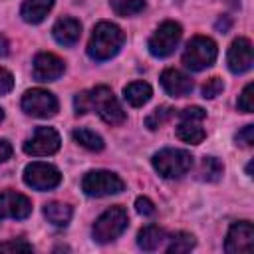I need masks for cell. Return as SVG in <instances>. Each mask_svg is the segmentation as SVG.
I'll return each mask as SVG.
<instances>
[{
    "mask_svg": "<svg viewBox=\"0 0 254 254\" xmlns=\"http://www.w3.org/2000/svg\"><path fill=\"white\" fill-rule=\"evenodd\" d=\"M73 109L75 115L95 111L107 125H121L125 121V111L113 95L111 87L107 85H97L89 91H79L73 97Z\"/></svg>",
    "mask_w": 254,
    "mask_h": 254,
    "instance_id": "cell-1",
    "label": "cell"
},
{
    "mask_svg": "<svg viewBox=\"0 0 254 254\" xmlns=\"http://www.w3.org/2000/svg\"><path fill=\"white\" fill-rule=\"evenodd\" d=\"M123 42H125V34L117 24L97 22L87 42V56L95 62H107L119 54Z\"/></svg>",
    "mask_w": 254,
    "mask_h": 254,
    "instance_id": "cell-2",
    "label": "cell"
},
{
    "mask_svg": "<svg viewBox=\"0 0 254 254\" xmlns=\"http://www.w3.org/2000/svg\"><path fill=\"white\" fill-rule=\"evenodd\" d=\"M192 155L185 149H173V147H167V149H161L153 155L151 163H153V169L165 177V179H181L183 175H187L190 169H192Z\"/></svg>",
    "mask_w": 254,
    "mask_h": 254,
    "instance_id": "cell-3",
    "label": "cell"
},
{
    "mask_svg": "<svg viewBox=\"0 0 254 254\" xmlns=\"http://www.w3.org/2000/svg\"><path fill=\"white\" fill-rule=\"evenodd\" d=\"M218 56L216 42L206 36H194L187 42V48L183 52V64L190 71H202L214 64Z\"/></svg>",
    "mask_w": 254,
    "mask_h": 254,
    "instance_id": "cell-4",
    "label": "cell"
},
{
    "mask_svg": "<svg viewBox=\"0 0 254 254\" xmlns=\"http://www.w3.org/2000/svg\"><path fill=\"white\" fill-rule=\"evenodd\" d=\"M129 224V214L123 206H111L107 208L93 224L91 228V234H93V240L99 242V244H107V242H113L117 236H121L125 232Z\"/></svg>",
    "mask_w": 254,
    "mask_h": 254,
    "instance_id": "cell-5",
    "label": "cell"
},
{
    "mask_svg": "<svg viewBox=\"0 0 254 254\" xmlns=\"http://www.w3.org/2000/svg\"><path fill=\"white\" fill-rule=\"evenodd\" d=\"M206 117V111L198 105H190L185 107L183 111H179V125H177V137L185 143L190 145H198L204 141L206 133L202 129V121Z\"/></svg>",
    "mask_w": 254,
    "mask_h": 254,
    "instance_id": "cell-6",
    "label": "cell"
},
{
    "mask_svg": "<svg viewBox=\"0 0 254 254\" xmlns=\"http://www.w3.org/2000/svg\"><path fill=\"white\" fill-rule=\"evenodd\" d=\"M123 189V179L111 171H89L81 179V190L87 196H109L121 192Z\"/></svg>",
    "mask_w": 254,
    "mask_h": 254,
    "instance_id": "cell-7",
    "label": "cell"
},
{
    "mask_svg": "<svg viewBox=\"0 0 254 254\" xmlns=\"http://www.w3.org/2000/svg\"><path fill=\"white\" fill-rule=\"evenodd\" d=\"M181 36H183L181 24H177L173 20H167V22H163L153 32V36L147 42V48H149L151 56H155V58H167V56H171L177 50V46L181 42Z\"/></svg>",
    "mask_w": 254,
    "mask_h": 254,
    "instance_id": "cell-8",
    "label": "cell"
},
{
    "mask_svg": "<svg viewBox=\"0 0 254 254\" xmlns=\"http://www.w3.org/2000/svg\"><path fill=\"white\" fill-rule=\"evenodd\" d=\"M22 109L24 113L32 115V117H38V119H48V117H54L60 109V103L56 99V95L48 89H42V87H34V89H28L24 95H22Z\"/></svg>",
    "mask_w": 254,
    "mask_h": 254,
    "instance_id": "cell-9",
    "label": "cell"
},
{
    "mask_svg": "<svg viewBox=\"0 0 254 254\" xmlns=\"http://www.w3.org/2000/svg\"><path fill=\"white\" fill-rule=\"evenodd\" d=\"M24 183L34 190H52L62 183V173L50 163L34 161L24 169Z\"/></svg>",
    "mask_w": 254,
    "mask_h": 254,
    "instance_id": "cell-10",
    "label": "cell"
},
{
    "mask_svg": "<svg viewBox=\"0 0 254 254\" xmlns=\"http://www.w3.org/2000/svg\"><path fill=\"white\" fill-rule=\"evenodd\" d=\"M60 145H62V139L54 127H36L34 135L24 143V153L32 157H48L58 153Z\"/></svg>",
    "mask_w": 254,
    "mask_h": 254,
    "instance_id": "cell-11",
    "label": "cell"
},
{
    "mask_svg": "<svg viewBox=\"0 0 254 254\" xmlns=\"http://www.w3.org/2000/svg\"><path fill=\"white\" fill-rule=\"evenodd\" d=\"M254 248V226L248 220L234 222L226 234L224 240V250L228 254H242V252H252Z\"/></svg>",
    "mask_w": 254,
    "mask_h": 254,
    "instance_id": "cell-12",
    "label": "cell"
},
{
    "mask_svg": "<svg viewBox=\"0 0 254 254\" xmlns=\"http://www.w3.org/2000/svg\"><path fill=\"white\" fill-rule=\"evenodd\" d=\"M64 71H65L64 60L52 52H40L34 58L32 73H34L36 81H56L64 75Z\"/></svg>",
    "mask_w": 254,
    "mask_h": 254,
    "instance_id": "cell-13",
    "label": "cell"
},
{
    "mask_svg": "<svg viewBox=\"0 0 254 254\" xmlns=\"http://www.w3.org/2000/svg\"><path fill=\"white\" fill-rule=\"evenodd\" d=\"M32 212V200L16 190H2L0 192V220L4 218H16L22 220L30 216Z\"/></svg>",
    "mask_w": 254,
    "mask_h": 254,
    "instance_id": "cell-14",
    "label": "cell"
},
{
    "mask_svg": "<svg viewBox=\"0 0 254 254\" xmlns=\"http://www.w3.org/2000/svg\"><path fill=\"white\" fill-rule=\"evenodd\" d=\"M226 64L232 73H244L252 67V44L248 38H236L230 44Z\"/></svg>",
    "mask_w": 254,
    "mask_h": 254,
    "instance_id": "cell-15",
    "label": "cell"
},
{
    "mask_svg": "<svg viewBox=\"0 0 254 254\" xmlns=\"http://www.w3.org/2000/svg\"><path fill=\"white\" fill-rule=\"evenodd\" d=\"M161 85H163V89L169 93V95H173V97H185V95H189L190 91H192V79L187 75V73H183V71H179V69H175V67H167L163 73H161Z\"/></svg>",
    "mask_w": 254,
    "mask_h": 254,
    "instance_id": "cell-16",
    "label": "cell"
},
{
    "mask_svg": "<svg viewBox=\"0 0 254 254\" xmlns=\"http://www.w3.org/2000/svg\"><path fill=\"white\" fill-rule=\"evenodd\" d=\"M52 36L60 46H73L81 36V24L69 16L60 18L52 28Z\"/></svg>",
    "mask_w": 254,
    "mask_h": 254,
    "instance_id": "cell-17",
    "label": "cell"
},
{
    "mask_svg": "<svg viewBox=\"0 0 254 254\" xmlns=\"http://www.w3.org/2000/svg\"><path fill=\"white\" fill-rule=\"evenodd\" d=\"M52 6H54V0H24L20 8V16L28 24H40L48 16Z\"/></svg>",
    "mask_w": 254,
    "mask_h": 254,
    "instance_id": "cell-18",
    "label": "cell"
},
{
    "mask_svg": "<svg viewBox=\"0 0 254 254\" xmlns=\"http://www.w3.org/2000/svg\"><path fill=\"white\" fill-rule=\"evenodd\" d=\"M153 95V89L147 81H131L123 87V97L131 107H143Z\"/></svg>",
    "mask_w": 254,
    "mask_h": 254,
    "instance_id": "cell-19",
    "label": "cell"
},
{
    "mask_svg": "<svg viewBox=\"0 0 254 254\" xmlns=\"http://www.w3.org/2000/svg\"><path fill=\"white\" fill-rule=\"evenodd\" d=\"M165 238H167V234H165L163 228H159L155 224H149V226H145V228L139 230V234H137V246L141 250H145V252H151V250H157L163 244Z\"/></svg>",
    "mask_w": 254,
    "mask_h": 254,
    "instance_id": "cell-20",
    "label": "cell"
},
{
    "mask_svg": "<svg viewBox=\"0 0 254 254\" xmlns=\"http://www.w3.org/2000/svg\"><path fill=\"white\" fill-rule=\"evenodd\" d=\"M71 214H73V208L65 202H48L44 206V216L54 226H65L71 220Z\"/></svg>",
    "mask_w": 254,
    "mask_h": 254,
    "instance_id": "cell-21",
    "label": "cell"
},
{
    "mask_svg": "<svg viewBox=\"0 0 254 254\" xmlns=\"http://www.w3.org/2000/svg\"><path fill=\"white\" fill-rule=\"evenodd\" d=\"M224 173V165L216 157H202L198 167V179L206 183H216Z\"/></svg>",
    "mask_w": 254,
    "mask_h": 254,
    "instance_id": "cell-22",
    "label": "cell"
},
{
    "mask_svg": "<svg viewBox=\"0 0 254 254\" xmlns=\"http://www.w3.org/2000/svg\"><path fill=\"white\" fill-rule=\"evenodd\" d=\"M196 244V238L190 234V232H175L173 236H169V246H167V252L169 254H185L189 252L190 248H194Z\"/></svg>",
    "mask_w": 254,
    "mask_h": 254,
    "instance_id": "cell-23",
    "label": "cell"
},
{
    "mask_svg": "<svg viewBox=\"0 0 254 254\" xmlns=\"http://www.w3.org/2000/svg\"><path fill=\"white\" fill-rule=\"evenodd\" d=\"M73 141H75V143H79L81 147L89 149V151H101V149L105 147V143H103L101 135H97L95 131L85 129V127H79V129H75V131H73Z\"/></svg>",
    "mask_w": 254,
    "mask_h": 254,
    "instance_id": "cell-24",
    "label": "cell"
},
{
    "mask_svg": "<svg viewBox=\"0 0 254 254\" xmlns=\"http://www.w3.org/2000/svg\"><path fill=\"white\" fill-rule=\"evenodd\" d=\"M175 115H177V113H175V109H173V107H169V105H161V107L153 109V111L145 117V125H147V129L155 131V129L163 127L169 119H173Z\"/></svg>",
    "mask_w": 254,
    "mask_h": 254,
    "instance_id": "cell-25",
    "label": "cell"
},
{
    "mask_svg": "<svg viewBox=\"0 0 254 254\" xmlns=\"http://www.w3.org/2000/svg\"><path fill=\"white\" fill-rule=\"evenodd\" d=\"M111 8L117 16H135L145 10V0H111Z\"/></svg>",
    "mask_w": 254,
    "mask_h": 254,
    "instance_id": "cell-26",
    "label": "cell"
},
{
    "mask_svg": "<svg viewBox=\"0 0 254 254\" xmlns=\"http://www.w3.org/2000/svg\"><path fill=\"white\" fill-rule=\"evenodd\" d=\"M236 107L244 113H252L254 109V83H248L242 93L238 95V101H236Z\"/></svg>",
    "mask_w": 254,
    "mask_h": 254,
    "instance_id": "cell-27",
    "label": "cell"
},
{
    "mask_svg": "<svg viewBox=\"0 0 254 254\" xmlns=\"http://www.w3.org/2000/svg\"><path fill=\"white\" fill-rule=\"evenodd\" d=\"M224 91V81L220 77H208L202 85V97L204 99H214L216 95H220Z\"/></svg>",
    "mask_w": 254,
    "mask_h": 254,
    "instance_id": "cell-28",
    "label": "cell"
},
{
    "mask_svg": "<svg viewBox=\"0 0 254 254\" xmlns=\"http://www.w3.org/2000/svg\"><path fill=\"white\" fill-rule=\"evenodd\" d=\"M0 250L2 252H32V244L24 242V240H8V242H0Z\"/></svg>",
    "mask_w": 254,
    "mask_h": 254,
    "instance_id": "cell-29",
    "label": "cell"
},
{
    "mask_svg": "<svg viewBox=\"0 0 254 254\" xmlns=\"http://www.w3.org/2000/svg\"><path fill=\"white\" fill-rule=\"evenodd\" d=\"M234 141H236V145H240V147H252V143H254V125L242 127V129L236 133Z\"/></svg>",
    "mask_w": 254,
    "mask_h": 254,
    "instance_id": "cell-30",
    "label": "cell"
},
{
    "mask_svg": "<svg viewBox=\"0 0 254 254\" xmlns=\"http://www.w3.org/2000/svg\"><path fill=\"white\" fill-rule=\"evenodd\" d=\"M135 208H137V212L143 214V216H151V214H155V204H153V200L147 198V196H137V200H135Z\"/></svg>",
    "mask_w": 254,
    "mask_h": 254,
    "instance_id": "cell-31",
    "label": "cell"
},
{
    "mask_svg": "<svg viewBox=\"0 0 254 254\" xmlns=\"http://www.w3.org/2000/svg\"><path fill=\"white\" fill-rule=\"evenodd\" d=\"M12 87H14V75L6 67H0V95H6L8 91H12Z\"/></svg>",
    "mask_w": 254,
    "mask_h": 254,
    "instance_id": "cell-32",
    "label": "cell"
},
{
    "mask_svg": "<svg viewBox=\"0 0 254 254\" xmlns=\"http://www.w3.org/2000/svg\"><path fill=\"white\" fill-rule=\"evenodd\" d=\"M12 157V145L6 139H0V163L8 161Z\"/></svg>",
    "mask_w": 254,
    "mask_h": 254,
    "instance_id": "cell-33",
    "label": "cell"
},
{
    "mask_svg": "<svg viewBox=\"0 0 254 254\" xmlns=\"http://www.w3.org/2000/svg\"><path fill=\"white\" fill-rule=\"evenodd\" d=\"M10 54V44H8V40L0 34V56H8Z\"/></svg>",
    "mask_w": 254,
    "mask_h": 254,
    "instance_id": "cell-34",
    "label": "cell"
},
{
    "mask_svg": "<svg viewBox=\"0 0 254 254\" xmlns=\"http://www.w3.org/2000/svg\"><path fill=\"white\" fill-rule=\"evenodd\" d=\"M4 119V111H2V107H0V121Z\"/></svg>",
    "mask_w": 254,
    "mask_h": 254,
    "instance_id": "cell-35",
    "label": "cell"
}]
</instances>
